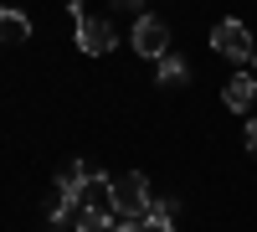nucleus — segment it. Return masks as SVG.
<instances>
[{
	"mask_svg": "<svg viewBox=\"0 0 257 232\" xmlns=\"http://www.w3.org/2000/svg\"><path fill=\"white\" fill-rule=\"evenodd\" d=\"M118 11H134V16H144V0H118Z\"/></svg>",
	"mask_w": 257,
	"mask_h": 232,
	"instance_id": "nucleus-11",
	"label": "nucleus"
},
{
	"mask_svg": "<svg viewBox=\"0 0 257 232\" xmlns=\"http://www.w3.org/2000/svg\"><path fill=\"white\" fill-rule=\"evenodd\" d=\"M211 47H216L221 57H231V62H252V57H257V52H252V31L242 26L237 16L216 21V31H211Z\"/></svg>",
	"mask_w": 257,
	"mask_h": 232,
	"instance_id": "nucleus-4",
	"label": "nucleus"
},
{
	"mask_svg": "<svg viewBox=\"0 0 257 232\" xmlns=\"http://www.w3.org/2000/svg\"><path fill=\"white\" fill-rule=\"evenodd\" d=\"M160 83H165V88H180V83H190V67H185L180 52H165V57H160Z\"/></svg>",
	"mask_w": 257,
	"mask_h": 232,
	"instance_id": "nucleus-9",
	"label": "nucleus"
},
{
	"mask_svg": "<svg viewBox=\"0 0 257 232\" xmlns=\"http://www.w3.org/2000/svg\"><path fill=\"white\" fill-rule=\"evenodd\" d=\"M144 232H175V201H149Z\"/></svg>",
	"mask_w": 257,
	"mask_h": 232,
	"instance_id": "nucleus-8",
	"label": "nucleus"
},
{
	"mask_svg": "<svg viewBox=\"0 0 257 232\" xmlns=\"http://www.w3.org/2000/svg\"><path fill=\"white\" fill-rule=\"evenodd\" d=\"M247 150H252V155H257V119H252V124H247Z\"/></svg>",
	"mask_w": 257,
	"mask_h": 232,
	"instance_id": "nucleus-12",
	"label": "nucleus"
},
{
	"mask_svg": "<svg viewBox=\"0 0 257 232\" xmlns=\"http://www.w3.org/2000/svg\"><path fill=\"white\" fill-rule=\"evenodd\" d=\"M128 47H134L139 57H149V62H160L170 52V26H165L160 16H139L134 31H128Z\"/></svg>",
	"mask_w": 257,
	"mask_h": 232,
	"instance_id": "nucleus-3",
	"label": "nucleus"
},
{
	"mask_svg": "<svg viewBox=\"0 0 257 232\" xmlns=\"http://www.w3.org/2000/svg\"><path fill=\"white\" fill-rule=\"evenodd\" d=\"M72 227H77V232H113V227H118V212H113V206H77V212H72Z\"/></svg>",
	"mask_w": 257,
	"mask_h": 232,
	"instance_id": "nucleus-6",
	"label": "nucleus"
},
{
	"mask_svg": "<svg viewBox=\"0 0 257 232\" xmlns=\"http://www.w3.org/2000/svg\"><path fill=\"white\" fill-rule=\"evenodd\" d=\"M221 98H226V109H231V114H247V109H252V98H257V72H231V78H226V88H221Z\"/></svg>",
	"mask_w": 257,
	"mask_h": 232,
	"instance_id": "nucleus-5",
	"label": "nucleus"
},
{
	"mask_svg": "<svg viewBox=\"0 0 257 232\" xmlns=\"http://www.w3.org/2000/svg\"><path fill=\"white\" fill-rule=\"evenodd\" d=\"M72 21H77V47L88 52V57H108V52H113L118 36H113V26H108V16H88V11L72 0Z\"/></svg>",
	"mask_w": 257,
	"mask_h": 232,
	"instance_id": "nucleus-2",
	"label": "nucleus"
},
{
	"mask_svg": "<svg viewBox=\"0 0 257 232\" xmlns=\"http://www.w3.org/2000/svg\"><path fill=\"white\" fill-rule=\"evenodd\" d=\"M26 36H31V21L16 6H0V41H26Z\"/></svg>",
	"mask_w": 257,
	"mask_h": 232,
	"instance_id": "nucleus-7",
	"label": "nucleus"
},
{
	"mask_svg": "<svg viewBox=\"0 0 257 232\" xmlns=\"http://www.w3.org/2000/svg\"><path fill=\"white\" fill-rule=\"evenodd\" d=\"M252 72H257V57H252Z\"/></svg>",
	"mask_w": 257,
	"mask_h": 232,
	"instance_id": "nucleus-13",
	"label": "nucleus"
},
{
	"mask_svg": "<svg viewBox=\"0 0 257 232\" xmlns=\"http://www.w3.org/2000/svg\"><path fill=\"white\" fill-rule=\"evenodd\" d=\"M113 232H144V217H118Z\"/></svg>",
	"mask_w": 257,
	"mask_h": 232,
	"instance_id": "nucleus-10",
	"label": "nucleus"
},
{
	"mask_svg": "<svg viewBox=\"0 0 257 232\" xmlns=\"http://www.w3.org/2000/svg\"><path fill=\"white\" fill-rule=\"evenodd\" d=\"M149 181H144V171H123V176H113V186H108V206L118 217H144L149 212Z\"/></svg>",
	"mask_w": 257,
	"mask_h": 232,
	"instance_id": "nucleus-1",
	"label": "nucleus"
}]
</instances>
